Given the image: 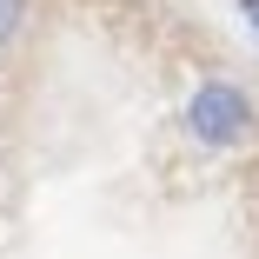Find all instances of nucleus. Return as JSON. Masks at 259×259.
I'll return each mask as SVG.
<instances>
[{
    "mask_svg": "<svg viewBox=\"0 0 259 259\" xmlns=\"http://www.w3.org/2000/svg\"><path fill=\"white\" fill-rule=\"evenodd\" d=\"M20 27H27V0H0V47H7Z\"/></svg>",
    "mask_w": 259,
    "mask_h": 259,
    "instance_id": "f03ea898",
    "label": "nucleus"
},
{
    "mask_svg": "<svg viewBox=\"0 0 259 259\" xmlns=\"http://www.w3.org/2000/svg\"><path fill=\"white\" fill-rule=\"evenodd\" d=\"M180 126H186V140L206 146V153H233V146L252 140L259 113H252V100H246L233 80H199V87L186 93V107H180Z\"/></svg>",
    "mask_w": 259,
    "mask_h": 259,
    "instance_id": "f257e3e1",
    "label": "nucleus"
}]
</instances>
